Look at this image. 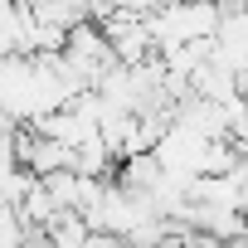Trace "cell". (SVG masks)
Instances as JSON below:
<instances>
[{"mask_svg": "<svg viewBox=\"0 0 248 248\" xmlns=\"http://www.w3.org/2000/svg\"><path fill=\"white\" fill-rule=\"evenodd\" d=\"M233 180H238V204H243V214H248V156L233 166Z\"/></svg>", "mask_w": 248, "mask_h": 248, "instance_id": "obj_1", "label": "cell"}]
</instances>
